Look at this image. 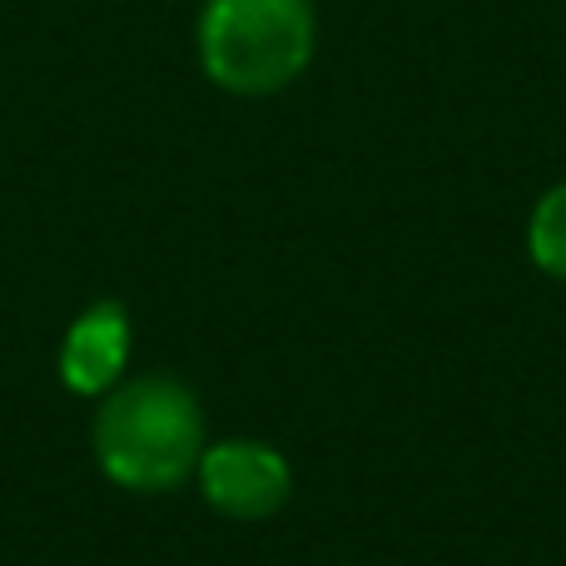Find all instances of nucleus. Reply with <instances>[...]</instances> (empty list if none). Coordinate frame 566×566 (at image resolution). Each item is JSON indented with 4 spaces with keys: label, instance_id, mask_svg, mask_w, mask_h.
Masks as SVG:
<instances>
[{
    "label": "nucleus",
    "instance_id": "1",
    "mask_svg": "<svg viewBox=\"0 0 566 566\" xmlns=\"http://www.w3.org/2000/svg\"><path fill=\"white\" fill-rule=\"evenodd\" d=\"M90 442L99 472L125 492L179 488L185 478H195L209 448L199 398L169 373H145L109 388L99 398Z\"/></svg>",
    "mask_w": 566,
    "mask_h": 566
},
{
    "label": "nucleus",
    "instance_id": "2",
    "mask_svg": "<svg viewBox=\"0 0 566 566\" xmlns=\"http://www.w3.org/2000/svg\"><path fill=\"white\" fill-rule=\"evenodd\" d=\"M318 20L308 0H205L199 65L229 95H279L308 70Z\"/></svg>",
    "mask_w": 566,
    "mask_h": 566
},
{
    "label": "nucleus",
    "instance_id": "3",
    "mask_svg": "<svg viewBox=\"0 0 566 566\" xmlns=\"http://www.w3.org/2000/svg\"><path fill=\"white\" fill-rule=\"evenodd\" d=\"M195 478L209 507L234 522H264L293 497V472L283 452L259 438H229L205 448Z\"/></svg>",
    "mask_w": 566,
    "mask_h": 566
},
{
    "label": "nucleus",
    "instance_id": "4",
    "mask_svg": "<svg viewBox=\"0 0 566 566\" xmlns=\"http://www.w3.org/2000/svg\"><path fill=\"white\" fill-rule=\"evenodd\" d=\"M129 343H135V333H129L125 303L115 298L90 303L65 328V343H60V382L75 398H105L109 388L125 382Z\"/></svg>",
    "mask_w": 566,
    "mask_h": 566
},
{
    "label": "nucleus",
    "instance_id": "5",
    "mask_svg": "<svg viewBox=\"0 0 566 566\" xmlns=\"http://www.w3.org/2000/svg\"><path fill=\"white\" fill-rule=\"evenodd\" d=\"M527 254L547 279L566 283V179L537 199L527 224Z\"/></svg>",
    "mask_w": 566,
    "mask_h": 566
}]
</instances>
